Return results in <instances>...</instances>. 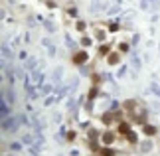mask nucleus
Masks as SVG:
<instances>
[{"label": "nucleus", "instance_id": "nucleus-1", "mask_svg": "<svg viewBox=\"0 0 160 156\" xmlns=\"http://www.w3.org/2000/svg\"><path fill=\"white\" fill-rule=\"evenodd\" d=\"M16 128H18V123H16V119H2V131H8V132H14Z\"/></svg>", "mask_w": 160, "mask_h": 156}, {"label": "nucleus", "instance_id": "nucleus-2", "mask_svg": "<svg viewBox=\"0 0 160 156\" xmlns=\"http://www.w3.org/2000/svg\"><path fill=\"white\" fill-rule=\"evenodd\" d=\"M83 61H87V51H79L73 56V63H77V65H81Z\"/></svg>", "mask_w": 160, "mask_h": 156}, {"label": "nucleus", "instance_id": "nucleus-3", "mask_svg": "<svg viewBox=\"0 0 160 156\" xmlns=\"http://www.w3.org/2000/svg\"><path fill=\"white\" fill-rule=\"evenodd\" d=\"M32 79L36 81V85H42V81H44V75H42V71L34 69V73H32Z\"/></svg>", "mask_w": 160, "mask_h": 156}, {"label": "nucleus", "instance_id": "nucleus-4", "mask_svg": "<svg viewBox=\"0 0 160 156\" xmlns=\"http://www.w3.org/2000/svg\"><path fill=\"white\" fill-rule=\"evenodd\" d=\"M36 63H38V60H36V57H30V60L24 63V67L26 69H36Z\"/></svg>", "mask_w": 160, "mask_h": 156}, {"label": "nucleus", "instance_id": "nucleus-5", "mask_svg": "<svg viewBox=\"0 0 160 156\" xmlns=\"http://www.w3.org/2000/svg\"><path fill=\"white\" fill-rule=\"evenodd\" d=\"M0 109H2V119H6V115L10 113V109L6 107V99L2 97V103H0Z\"/></svg>", "mask_w": 160, "mask_h": 156}, {"label": "nucleus", "instance_id": "nucleus-6", "mask_svg": "<svg viewBox=\"0 0 160 156\" xmlns=\"http://www.w3.org/2000/svg\"><path fill=\"white\" fill-rule=\"evenodd\" d=\"M111 63V65H117V63H119V53H111L109 56V60H107Z\"/></svg>", "mask_w": 160, "mask_h": 156}, {"label": "nucleus", "instance_id": "nucleus-7", "mask_svg": "<svg viewBox=\"0 0 160 156\" xmlns=\"http://www.w3.org/2000/svg\"><path fill=\"white\" fill-rule=\"evenodd\" d=\"M103 140H105L107 144H111V142L115 140V134H113V132H105V134H103Z\"/></svg>", "mask_w": 160, "mask_h": 156}, {"label": "nucleus", "instance_id": "nucleus-8", "mask_svg": "<svg viewBox=\"0 0 160 156\" xmlns=\"http://www.w3.org/2000/svg\"><path fill=\"white\" fill-rule=\"evenodd\" d=\"M117 152H115V150L113 148H103V150H101V156H115Z\"/></svg>", "mask_w": 160, "mask_h": 156}, {"label": "nucleus", "instance_id": "nucleus-9", "mask_svg": "<svg viewBox=\"0 0 160 156\" xmlns=\"http://www.w3.org/2000/svg\"><path fill=\"white\" fill-rule=\"evenodd\" d=\"M61 73H63V69H61V67H57L56 71H53V79H56V83H60V77H61Z\"/></svg>", "mask_w": 160, "mask_h": 156}, {"label": "nucleus", "instance_id": "nucleus-10", "mask_svg": "<svg viewBox=\"0 0 160 156\" xmlns=\"http://www.w3.org/2000/svg\"><path fill=\"white\" fill-rule=\"evenodd\" d=\"M32 140H34V136H32V134H24V136H22V142L24 144H32Z\"/></svg>", "mask_w": 160, "mask_h": 156}, {"label": "nucleus", "instance_id": "nucleus-11", "mask_svg": "<svg viewBox=\"0 0 160 156\" xmlns=\"http://www.w3.org/2000/svg\"><path fill=\"white\" fill-rule=\"evenodd\" d=\"M144 132L148 134V136H150V134H154V132H156V128H154L152 125H146V127H144Z\"/></svg>", "mask_w": 160, "mask_h": 156}, {"label": "nucleus", "instance_id": "nucleus-12", "mask_svg": "<svg viewBox=\"0 0 160 156\" xmlns=\"http://www.w3.org/2000/svg\"><path fill=\"white\" fill-rule=\"evenodd\" d=\"M65 42H67V46H69V50H75V47H77V44H75V42H73V40H71V38H69V36L65 38Z\"/></svg>", "mask_w": 160, "mask_h": 156}, {"label": "nucleus", "instance_id": "nucleus-13", "mask_svg": "<svg viewBox=\"0 0 160 156\" xmlns=\"http://www.w3.org/2000/svg\"><path fill=\"white\" fill-rule=\"evenodd\" d=\"M150 148H152V142H142V146H140V150H142V152H148Z\"/></svg>", "mask_w": 160, "mask_h": 156}, {"label": "nucleus", "instance_id": "nucleus-14", "mask_svg": "<svg viewBox=\"0 0 160 156\" xmlns=\"http://www.w3.org/2000/svg\"><path fill=\"white\" fill-rule=\"evenodd\" d=\"M119 132H129V125H127V123H121V125H119Z\"/></svg>", "mask_w": 160, "mask_h": 156}, {"label": "nucleus", "instance_id": "nucleus-15", "mask_svg": "<svg viewBox=\"0 0 160 156\" xmlns=\"http://www.w3.org/2000/svg\"><path fill=\"white\" fill-rule=\"evenodd\" d=\"M99 53H101V56H107V53H109V46H101L99 47Z\"/></svg>", "mask_w": 160, "mask_h": 156}, {"label": "nucleus", "instance_id": "nucleus-16", "mask_svg": "<svg viewBox=\"0 0 160 156\" xmlns=\"http://www.w3.org/2000/svg\"><path fill=\"white\" fill-rule=\"evenodd\" d=\"M127 136H129V140H131V142H136V140H138V138H136V134H135V132H131V131L127 132Z\"/></svg>", "mask_w": 160, "mask_h": 156}, {"label": "nucleus", "instance_id": "nucleus-17", "mask_svg": "<svg viewBox=\"0 0 160 156\" xmlns=\"http://www.w3.org/2000/svg\"><path fill=\"white\" fill-rule=\"evenodd\" d=\"M113 117H115V115H111V113H107V115L103 117V121L107 123V125H109V123H111V121H113Z\"/></svg>", "mask_w": 160, "mask_h": 156}, {"label": "nucleus", "instance_id": "nucleus-18", "mask_svg": "<svg viewBox=\"0 0 160 156\" xmlns=\"http://www.w3.org/2000/svg\"><path fill=\"white\" fill-rule=\"evenodd\" d=\"M132 65L138 69V67H140V60H138V57H132Z\"/></svg>", "mask_w": 160, "mask_h": 156}, {"label": "nucleus", "instance_id": "nucleus-19", "mask_svg": "<svg viewBox=\"0 0 160 156\" xmlns=\"http://www.w3.org/2000/svg\"><path fill=\"white\" fill-rule=\"evenodd\" d=\"M50 91H51V85H46V87H42V95L50 93Z\"/></svg>", "mask_w": 160, "mask_h": 156}, {"label": "nucleus", "instance_id": "nucleus-20", "mask_svg": "<svg viewBox=\"0 0 160 156\" xmlns=\"http://www.w3.org/2000/svg\"><path fill=\"white\" fill-rule=\"evenodd\" d=\"M125 107H127V109H132V107H135V101H125Z\"/></svg>", "mask_w": 160, "mask_h": 156}, {"label": "nucleus", "instance_id": "nucleus-21", "mask_svg": "<svg viewBox=\"0 0 160 156\" xmlns=\"http://www.w3.org/2000/svg\"><path fill=\"white\" fill-rule=\"evenodd\" d=\"M89 97H91V99H95V97H97V87H93L91 91H89Z\"/></svg>", "mask_w": 160, "mask_h": 156}, {"label": "nucleus", "instance_id": "nucleus-22", "mask_svg": "<svg viewBox=\"0 0 160 156\" xmlns=\"http://www.w3.org/2000/svg\"><path fill=\"white\" fill-rule=\"evenodd\" d=\"M8 101H10V103H12V101H14V93H12V89H8Z\"/></svg>", "mask_w": 160, "mask_h": 156}, {"label": "nucleus", "instance_id": "nucleus-23", "mask_svg": "<svg viewBox=\"0 0 160 156\" xmlns=\"http://www.w3.org/2000/svg\"><path fill=\"white\" fill-rule=\"evenodd\" d=\"M81 44H83V46H89V44H91V38H83Z\"/></svg>", "mask_w": 160, "mask_h": 156}, {"label": "nucleus", "instance_id": "nucleus-24", "mask_svg": "<svg viewBox=\"0 0 160 156\" xmlns=\"http://www.w3.org/2000/svg\"><path fill=\"white\" fill-rule=\"evenodd\" d=\"M152 8H154V10L160 8V2H158V0H152Z\"/></svg>", "mask_w": 160, "mask_h": 156}, {"label": "nucleus", "instance_id": "nucleus-25", "mask_svg": "<svg viewBox=\"0 0 160 156\" xmlns=\"http://www.w3.org/2000/svg\"><path fill=\"white\" fill-rule=\"evenodd\" d=\"M119 47H121V51H129V46H127V44H121Z\"/></svg>", "mask_w": 160, "mask_h": 156}, {"label": "nucleus", "instance_id": "nucleus-26", "mask_svg": "<svg viewBox=\"0 0 160 156\" xmlns=\"http://www.w3.org/2000/svg\"><path fill=\"white\" fill-rule=\"evenodd\" d=\"M140 8H144V10L148 8V0H142V2H140Z\"/></svg>", "mask_w": 160, "mask_h": 156}, {"label": "nucleus", "instance_id": "nucleus-27", "mask_svg": "<svg viewBox=\"0 0 160 156\" xmlns=\"http://www.w3.org/2000/svg\"><path fill=\"white\" fill-rule=\"evenodd\" d=\"M77 30H85V22H77Z\"/></svg>", "mask_w": 160, "mask_h": 156}, {"label": "nucleus", "instance_id": "nucleus-28", "mask_svg": "<svg viewBox=\"0 0 160 156\" xmlns=\"http://www.w3.org/2000/svg\"><path fill=\"white\" fill-rule=\"evenodd\" d=\"M46 28L50 30V32H53V26H51V22H46Z\"/></svg>", "mask_w": 160, "mask_h": 156}]
</instances>
